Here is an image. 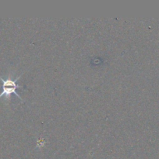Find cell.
<instances>
[{
    "mask_svg": "<svg viewBox=\"0 0 159 159\" xmlns=\"http://www.w3.org/2000/svg\"><path fill=\"white\" fill-rule=\"evenodd\" d=\"M20 77H21V75L14 79H12L11 75H9L6 79H3L2 77L0 76V80H1V82H2V93H0V98H1L2 96H5L6 100L8 101L9 100V99H10L11 95L14 94L16 95L19 99L22 100V98L20 97V95H19L18 93H17V91H16L17 89L23 88V87L22 86V85H20L17 84V81L19 80V79H20Z\"/></svg>",
    "mask_w": 159,
    "mask_h": 159,
    "instance_id": "obj_1",
    "label": "cell"
}]
</instances>
